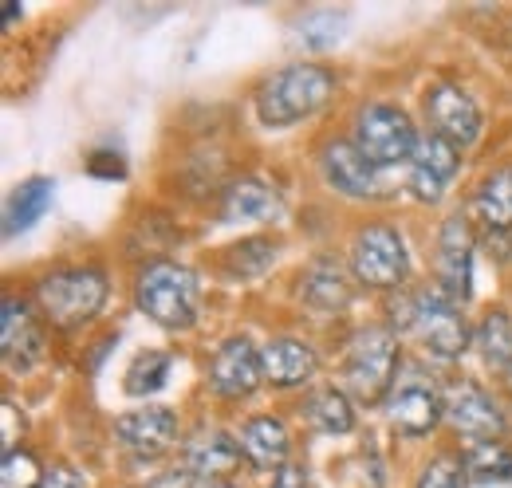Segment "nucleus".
Returning <instances> with one entry per match:
<instances>
[{"label":"nucleus","mask_w":512,"mask_h":488,"mask_svg":"<svg viewBox=\"0 0 512 488\" xmlns=\"http://www.w3.org/2000/svg\"><path fill=\"white\" fill-rule=\"evenodd\" d=\"M335 75L320 63H288L256 87V119L272 130L320 115L335 99Z\"/></svg>","instance_id":"f257e3e1"},{"label":"nucleus","mask_w":512,"mask_h":488,"mask_svg":"<svg viewBox=\"0 0 512 488\" xmlns=\"http://www.w3.org/2000/svg\"><path fill=\"white\" fill-rule=\"evenodd\" d=\"M111 296V280L103 268H56V272H44L32 288V300L40 307V315L60 327V331H79L87 327Z\"/></svg>","instance_id":"f03ea898"},{"label":"nucleus","mask_w":512,"mask_h":488,"mask_svg":"<svg viewBox=\"0 0 512 488\" xmlns=\"http://www.w3.org/2000/svg\"><path fill=\"white\" fill-rule=\"evenodd\" d=\"M134 304L138 311L166 327V331H190L201 311V284L197 272L178 260H154L134 276Z\"/></svg>","instance_id":"7ed1b4c3"},{"label":"nucleus","mask_w":512,"mask_h":488,"mask_svg":"<svg viewBox=\"0 0 512 488\" xmlns=\"http://www.w3.org/2000/svg\"><path fill=\"white\" fill-rule=\"evenodd\" d=\"M398 366H402V347L394 327H359L343 355V386L351 398L375 406L386 402V394L394 390Z\"/></svg>","instance_id":"20e7f679"},{"label":"nucleus","mask_w":512,"mask_h":488,"mask_svg":"<svg viewBox=\"0 0 512 488\" xmlns=\"http://www.w3.org/2000/svg\"><path fill=\"white\" fill-rule=\"evenodd\" d=\"M347 260H351V276L375 292H398L410 276V248L402 233L386 221H367L351 237Z\"/></svg>","instance_id":"39448f33"},{"label":"nucleus","mask_w":512,"mask_h":488,"mask_svg":"<svg viewBox=\"0 0 512 488\" xmlns=\"http://www.w3.org/2000/svg\"><path fill=\"white\" fill-rule=\"evenodd\" d=\"M410 331L426 347V355L453 363L469 347V323L461 315V304H453L438 284H426L410 296Z\"/></svg>","instance_id":"423d86ee"},{"label":"nucleus","mask_w":512,"mask_h":488,"mask_svg":"<svg viewBox=\"0 0 512 488\" xmlns=\"http://www.w3.org/2000/svg\"><path fill=\"white\" fill-rule=\"evenodd\" d=\"M418 130L402 107L390 103H367L355 111V146L367 154V162H375L379 170L390 166H410L414 150H418Z\"/></svg>","instance_id":"0eeeda50"},{"label":"nucleus","mask_w":512,"mask_h":488,"mask_svg":"<svg viewBox=\"0 0 512 488\" xmlns=\"http://www.w3.org/2000/svg\"><path fill=\"white\" fill-rule=\"evenodd\" d=\"M386 422L402 437H426L446 418V394L422 370H406L383 402Z\"/></svg>","instance_id":"6e6552de"},{"label":"nucleus","mask_w":512,"mask_h":488,"mask_svg":"<svg viewBox=\"0 0 512 488\" xmlns=\"http://www.w3.org/2000/svg\"><path fill=\"white\" fill-rule=\"evenodd\" d=\"M446 422L461 437H469L473 445L477 441H501V433L509 426L501 402L485 386H477L473 378H461L446 390Z\"/></svg>","instance_id":"1a4fd4ad"},{"label":"nucleus","mask_w":512,"mask_h":488,"mask_svg":"<svg viewBox=\"0 0 512 488\" xmlns=\"http://www.w3.org/2000/svg\"><path fill=\"white\" fill-rule=\"evenodd\" d=\"M264 386V363L249 335H229L209 359V390L225 402L253 398Z\"/></svg>","instance_id":"9d476101"},{"label":"nucleus","mask_w":512,"mask_h":488,"mask_svg":"<svg viewBox=\"0 0 512 488\" xmlns=\"http://www.w3.org/2000/svg\"><path fill=\"white\" fill-rule=\"evenodd\" d=\"M323 182L347 201H375L383 197L379 166L367 162V154L355 146V138H331L320 150Z\"/></svg>","instance_id":"9b49d317"},{"label":"nucleus","mask_w":512,"mask_h":488,"mask_svg":"<svg viewBox=\"0 0 512 488\" xmlns=\"http://www.w3.org/2000/svg\"><path fill=\"white\" fill-rule=\"evenodd\" d=\"M426 119H430V134L453 142L457 150H469L481 138V107L457 83H434L426 91Z\"/></svg>","instance_id":"f8f14e48"},{"label":"nucleus","mask_w":512,"mask_h":488,"mask_svg":"<svg viewBox=\"0 0 512 488\" xmlns=\"http://www.w3.org/2000/svg\"><path fill=\"white\" fill-rule=\"evenodd\" d=\"M115 441L134 461H162L178 445V414L166 406H142L115 422Z\"/></svg>","instance_id":"ddd939ff"},{"label":"nucleus","mask_w":512,"mask_h":488,"mask_svg":"<svg viewBox=\"0 0 512 488\" xmlns=\"http://www.w3.org/2000/svg\"><path fill=\"white\" fill-rule=\"evenodd\" d=\"M434 284L461 307L469 304V296H473V233H469L461 213L446 217V225H442V237H438V280Z\"/></svg>","instance_id":"4468645a"},{"label":"nucleus","mask_w":512,"mask_h":488,"mask_svg":"<svg viewBox=\"0 0 512 488\" xmlns=\"http://www.w3.org/2000/svg\"><path fill=\"white\" fill-rule=\"evenodd\" d=\"M457 166H461V150L453 142L438 138V134H422V142H418V150L410 158V193H414V201L434 205L446 193V185L457 178Z\"/></svg>","instance_id":"2eb2a0df"},{"label":"nucleus","mask_w":512,"mask_h":488,"mask_svg":"<svg viewBox=\"0 0 512 488\" xmlns=\"http://www.w3.org/2000/svg\"><path fill=\"white\" fill-rule=\"evenodd\" d=\"M0 351H4L8 370H32L44 359L40 319L16 296H4V307H0Z\"/></svg>","instance_id":"dca6fc26"},{"label":"nucleus","mask_w":512,"mask_h":488,"mask_svg":"<svg viewBox=\"0 0 512 488\" xmlns=\"http://www.w3.org/2000/svg\"><path fill=\"white\" fill-rule=\"evenodd\" d=\"M260 363H264V382L272 390H296V386H308L316 378L320 355H316L312 343L280 335V339L260 347Z\"/></svg>","instance_id":"f3484780"},{"label":"nucleus","mask_w":512,"mask_h":488,"mask_svg":"<svg viewBox=\"0 0 512 488\" xmlns=\"http://www.w3.org/2000/svg\"><path fill=\"white\" fill-rule=\"evenodd\" d=\"M241 457L245 453H241V441L233 433H225V429H201L197 437H190L182 465L190 469L201 485H213V481L237 473Z\"/></svg>","instance_id":"a211bd4d"},{"label":"nucleus","mask_w":512,"mask_h":488,"mask_svg":"<svg viewBox=\"0 0 512 488\" xmlns=\"http://www.w3.org/2000/svg\"><path fill=\"white\" fill-rule=\"evenodd\" d=\"M241 453L245 461L260 469V473H276L288 465V453H292V433L288 426L276 418V414H256L241 426Z\"/></svg>","instance_id":"6ab92c4d"},{"label":"nucleus","mask_w":512,"mask_h":488,"mask_svg":"<svg viewBox=\"0 0 512 488\" xmlns=\"http://www.w3.org/2000/svg\"><path fill=\"white\" fill-rule=\"evenodd\" d=\"M351 296H355L351 276L335 256H316L300 272V300L316 311H343L351 304Z\"/></svg>","instance_id":"aec40b11"},{"label":"nucleus","mask_w":512,"mask_h":488,"mask_svg":"<svg viewBox=\"0 0 512 488\" xmlns=\"http://www.w3.org/2000/svg\"><path fill=\"white\" fill-rule=\"evenodd\" d=\"M284 213V201L272 185H264L260 178H241L229 185L225 205H221V221L229 225H249V221H276Z\"/></svg>","instance_id":"412c9836"},{"label":"nucleus","mask_w":512,"mask_h":488,"mask_svg":"<svg viewBox=\"0 0 512 488\" xmlns=\"http://www.w3.org/2000/svg\"><path fill=\"white\" fill-rule=\"evenodd\" d=\"M52 197H56L52 178H28V182L16 185L8 193V205H4V237H20L32 225H40L44 213L52 209Z\"/></svg>","instance_id":"4be33fe9"},{"label":"nucleus","mask_w":512,"mask_h":488,"mask_svg":"<svg viewBox=\"0 0 512 488\" xmlns=\"http://www.w3.org/2000/svg\"><path fill=\"white\" fill-rule=\"evenodd\" d=\"M473 209L481 217L485 229L493 233H509L512 229V166L493 170L473 193Z\"/></svg>","instance_id":"5701e85b"},{"label":"nucleus","mask_w":512,"mask_h":488,"mask_svg":"<svg viewBox=\"0 0 512 488\" xmlns=\"http://www.w3.org/2000/svg\"><path fill=\"white\" fill-rule=\"evenodd\" d=\"M477 351L485 366L497 374V378H509L512 374V315L493 307L481 315V327H477Z\"/></svg>","instance_id":"b1692460"},{"label":"nucleus","mask_w":512,"mask_h":488,"mask_svg":"<svg viewBox=\"0 0 512 488\" xmlns=\"http://www.w3.org/2000/svg\"><path fill=\"white\" fill-rule=\"evenodd\" d=\"M304 418L320 429V433L343 437V433L355 429V402H351L343 390L323 386V390H316V394H308V402H304Z\"/></svg>","instance_id":"393cba45"},{"label":"nucleus","mask_w":512,"mask_h":488,"mask_svg":"<svg viewBox=\"0 0 512 488\" xmlns=\"http://www.w3.org/2000/svg\"><path fill=\"white\" fill-rule=\"evenodd\" d=\"M465 473L473 485H512V449L505 441H477L465 453Z\"/></svg>","instance_id":"a878e982"},{"label":"nucleus","mask_w":512,"mask_h":488,"mask_svg":"<svg viewBox=\"0 0 512 488\" xmlns=\"http://www.w3.org/2000/svg\"><path fill=\"white\" fill-rule=\"evenodd\" d=\"M170 370H174V355H170V351H162V347H150V351L134 355V363L127 366L123 390H127L130 398L158 394V390L170 382Z\"/></svg>","instance_id":"bb28decb"},{"label":"nucleus","mask_w":512,"mask_h":488,"mask_svg":"<svg viewBox=\"0 0 512 488\" xmlns=\"http://www.w3.org/2000/svg\"><path fill=\"white\" fill-rule=\"evenodd\" d=\"M276 252H280V241H272V237H245L225 252V264L233 276H260L276 264Z\"/></svg>","instance_id":"cd10ccee"},{"label":"nucleus","mask_w":512,"mask_h":488,"mask_svg":"<svg viewBox=\"0 0 512 488\" xmlns=\"http://www.w3.org/2000/svg\"><path fill=\"white\" fill-rule=\"evenodd\" d=\"M296 28H300V40H304L308 48H331V44H339V40H343L339 32L347 28V12L320 8V12L300 16V20H296Z\"/></svg>","instance_id":"c85d7f7f"},{"label":"nucleus","mask_w":512,"mask_h":488,"mask_svg":"<svg viewBox=\"0 0 512 488\" xmlns=\"http://www.w3.org/2000/svg\"><path fill=\"white\" fill-rule=\"evenodd\" d=\"M465 481H469L465 457H457V453H438V457L422 469V477H418L414 488H465Z\"/></svg>","instance_id":"c756f323"},{"label":"nucleus","mask_w":512,"mask_h":488,"mask_svg":"<svg viewBox=\"0 0 512 488\" xmlns=\"http://www.w3.org/2000/svg\"><path fill=\"white\" fill-rule=\"evenodd\" d=\"M44 469L28 449L4 453V469H0V488H40Z\"/></svg>","instance_id":"7c9ffc66"},{"label":"nucleus","mask_w":512,"mask_h":488,"mask_svg":"<svg viewBox=\"0 0 512 488\" xmlns=\"http://www.w3.org/2000/svg\"><path fill=\"white\" fill-rule=\"evenodd\" d=\"M0 418H4V433H0L4 453H16V449H20V433H24V418H20V410H16L12 402L0 406Z\"/></svg>","instance_id":"2f4dec72"},{"label":"nucleus","mask_w":512,"mask_h":488,"mask_svg":"<svg viewBox=\"0 0 512 488\" xmlns=\"http://www.w3.org/2000/svg\"><path fill=\"white\" fill-rule=\"evenodd\" d=\"M40 488H87V481H83V473L71 469V465H52V469H44Z\"/></svg>","instance_id":"473e14b6"},{"label":"nucleus","mask_w":512,"mask_h":488,"mask_svg":"<svg viewBox=\"0 0 512 488\" xmlns=\"http://www.w3.org/2000/svg\"><path fill=\"white\" fill-rule=\"evenodd\" d=\"M87 170H91L95 178H123V174H127V166H123L119 154H91Z\"/></svg>","instance_id":"72a5a7b5"},{"label":"nucleus","mask_w":512,"mask_h":488,"mask_svg":"<svg viewBox=\"0 0 512 488\" xmlns=\"http://www.w3.org/2000/svg\"><path fill=\"white\" fill-rule=\"evenodd\" d=\"M268 488H308V469L300 461H288L284 469H276V477H272Z\"/></svg>","instance_id":"f704fd0d"},{"label":"nucleus","mask_w":512,"mask_h":488,"mask_svg":"<svg viewBox=\"0 0 512 488\" xmlns=\"http://www.w3.org/2000/svg\"><path fill=\"white\" fill-rule=\"evenodd\" d=\"M197 485H201V481H197L190 469L182 465V469H170V473H162V477H158V481H154L150 488H197Z\"/></svg>","instance_id":"c9c22d12"},{"label":"nucleus","mask_w":512,"mask_h":488,"mask_svg":"<svg viewBox=\"0 0 512 488\" xmlns=\"http://www.w3.org/2000/svg\"><path fill=\"white\" fill-rule=\"evenodd\" d=\"M16 20H20V8H16V0H4V24L12 28Z\"/></svg>","instance_id":"e433bc0d"},{"label":"nucleus","mask_w":512,"mask_h":488,"mask_svg":"<svg viewBox=\"0 0 512 488\" xmlns=\"http://www.w3.org/2000/svg\"><path fill=\"white\" fill-rule=\"evenodd\" d=\"M197 488H233L229 481H213V485H197Z\"/></svg>","instance_id":"4c0bfd02"}]
</instances>
